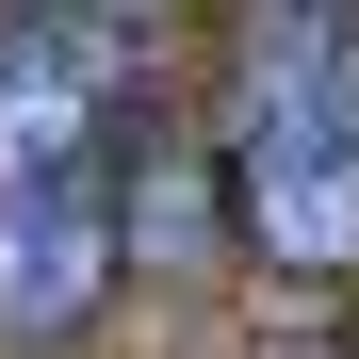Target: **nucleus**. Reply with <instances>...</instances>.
<instances>
[{"label": "nucleus", "mask_w": 359, "mask_h": 359, "mask_svg": "<svg viewBox=\"0 0 359 359\" xmlns=\"http://www.w3.org/2000/svg\"><path fill=\"white\" fill-rule=\"evenodd\" d=\"M114 163H131V66L98 17H17L0 33V327L66 343L114 278Z\"/></svg>", "instance_id": "f257e3e1"}, {"label": "nucleus", "mask_w": 359, "mask_h": 359, "mask_svg": "<svg viewBox=\"0 0 359 359\" xmlns=\"http://www.w3.org/2000/svg\"><path fill=\"white\" fill-rule=\"evenodd\" d=\"M245 212L278 262H359V33L311 17L245 82Z\"/></svg>", "instance_id": "f03ea898"}]
</instances>
